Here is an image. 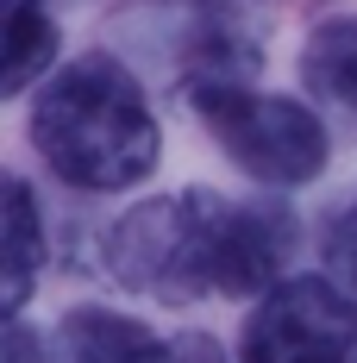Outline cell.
Returning a JSON list of instances; mask_svg holds the SVG:
<instances>
[{"label": "cell", "mask_w": 357, "mask_h": 363, "mask_svg": "<svg viewBox=\"0 0 357 363\" xmlns=\"http://www.w3.org/2000/svg\"><path fill=\"white\" fill-rule=\"evenodd\" d=\"M32 150L88 194L132 188L157 169V113L113 57H75L38 88L32 101Z\"/></svg>", "instance_id": "6da1fadb"}, {"label": "cell", "mask_w": 357, "mask_h": 363, "mask_svg": "<svg viewBox=\"0 0 357 363\" xmlns=\"http://www.w3.org/2000/svg\"><path fill=\"white\" fill-rule=\"evenodd\" d=\"M219 238H226V194L188 188L144 201L107 232V269L126 289L157 301L219 294Z\"/></svg>", "instance_id": "7a4b0ae2"}, {"label": "cell", "mask_w": 357, "mask_h": 363, "mask_svg": "<svg viewBox=\"0 0 357 363\" xmlns=\"http://www.w3.org/2000/svg\"><path fill=\"white\" fill-rule=\"evenodd\" d=\"M188 107L207 119L214 145L263 188H301L332 157V138L307 101L263 94L251 82H207V88H188Z\"/></svg>", "instance_id": "3957f363"}, {"label": "cell", "mask_w": 357, "mask_h": 363, "mask_svg": "<svg viewBox=\"0 0 357 363\" xmlns=\"http://www.w3.org/2000/svg\"><path fill=\"white\" fill-rule=\"evenodd\" d=\"M238 363H357V294L332 276H282L251 307Z\"/></svg>", "instance_id": "277c9868"}, {"label": "cell", "mask_w": 357, "mask_h": 363, "mask_svg": "<svg viewBox=\"0 0 357 363\" xmlns=\"http://www.w3.org/2000/svg\"><path fill=\"white\" fill-rule=\"evenodd\" d=\"M63 351H70V363H226V351L201 332L157 338L138 320H119L101 307H82L63 320Z\"/></svg>", "instance_id": "5b68a950"}, {"label": "cell", "mask_w": 357, "mask_h": 363, "mask_svg": "<svg viewBox=\"0 0 357 363\" xmlns=\"http://www.w3.org/2000/svg\"><path fill=\"white\" fill-rule=\"evenodd\" d=\"M44 269V213L32 188L0 169V320H13L38 289Z\"/></svg>", "instance_id": "8992f818"}, {"label": "cell", "mask_w": 357, "mask_h": 363, "mask_svg": "<svg viewBox=\"0 0 357 363\" xmlns=\"http://www.w3.org/2000/svg\"><path fill=\"white\" fill-rule=\"evenodd\" d=\"M301 82L332 101L339 113H351L357 119V13H332L320 19L307 44H301Z\"/></svg>", "instance_id": "52a82bcc"}, {"label": "cell", "mask_w": 357, "mask_h": 363, "mask_svg": "<svg viewBox=\"0 0 357 363\" xmlns=\"http://www.w3.org/2000/svg\"><path fill=\"white\" fill-rule=\"evenodd\" d=\"M50 57H57V26L44 0H0V101L38 82Z\"/></svg>", "instance_id": "ba28073f"}, {"label": "cell", "mask_w": 357, "mask_h": 363, "mask_svg": "<svg viewBox=\"0 0 357 363\" xmlns=\"http://www.w3.org/2000/svg\"><path fill=\"white\" fill-rule=\"evenodd\" d=\"M320 251H326V276H332L339 289H351V294H357V201H345L339 213L326 219Z\"/></svg>", "instance_id": "9c48e42d"}]
</instances>
